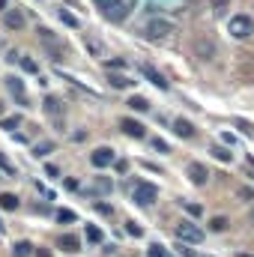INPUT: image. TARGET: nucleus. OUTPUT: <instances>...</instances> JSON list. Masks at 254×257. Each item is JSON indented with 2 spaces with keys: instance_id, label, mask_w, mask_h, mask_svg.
<instances>
[{
  "instance_id": "1",
  "label": "nucleus",
  "mask_w": 254,
  "mask_h": 257,
  "mask_svg": "<svg viewBox=\"0 0 254 257\" xmlns=\"http://www.w3.org/2000/svg\"><path fill=\"white\" fill-rule=\"evenodd\" d=\"M227 33H230L233 39H248L254 33V21L248 15H233L230 24H227Z\"/></svg>"
},
{
  "instance_id": "2",
  "label": "nucleus",
  "mask_w": 254,
  "mask_h": 257,
  "mask_svg": "<svg viewBox=\"0 0 254 257\" xmlns=\"http://www.w3.org/2000/svg\"><path fill=\"white\" fill-rule=\"evenodd\" d=\"M96 6L105 12V18H111V21H123L129 12V6L123 0H96Z\"/></svg>"
},
{
  "instance_id": "3",
  "label": "nucleus",
  "mask_w": 254,
  "mask_h": 257,
  "mask_svg": "<svg viewBox=\"0 0 254 257\" xmlns=\"http://www.w3.org/2000/svg\"><path fill=\"white\" fill-rule=\"evenodd\" d=\"M144 33H147L150 39H168V36L174 33V24H171V21H165V18H153V21H147Z\"/></svg>"
},
{
  "instance_id": "4",
  "label": "nucleus",
  "mask_w": 254,
  "mask_h": 257,
  "mask_svg": "<svg viewBox=\"0 0 254 257\" xmlns=\"http://www.w3.org/2000/svg\"><path fill=\"white\" fill-rule=\"evenodd\" d=\"M156 197H159V189H156L153 183H138V186H135V203H141V206H153Z\"/></svg>"
},
{
  "instance_id": "5",
  "label": "nucleus",
  "mask_w": 254,
  "mask_h": 257,
  "mask_svg": "<svg viewBox=\"0 0 254 257\" xmlns=\"http://www.w3.org/2000/svg\"><path fill=\"white\" fill-rule=\"evenodd\" d=\"M177 236H180L183 242H194V245H197V242H203V236H206V233H203L197 224L183 221V224H177Z\"/></svg>"
},
{
  "instance_id": "6",
  "label": "nucleus",
  "mask_w": 254,
  "mask_h": 257,
  "mask_svg": "<svg viewBox=\"0 0 254 257\" xmlns=\"http://www.w3.org/2000/svg\"><path fill=\"white\" fill-rule=\"evenodd\" d=\"M90 162H93V168H108V165H114V150L111 147H99L90 156Z\"/></svg>"
},
{
  "instance_id": "7",
  "label": "nucleus",
  "mask_w": 254,
  "mask_h": 257,
  "mask_svg": "<svg viewBox=\"0 0 254 257\" xmlns=\"http://www.w3.org/2000/svg\"><path fill=\"white\" fill-rule=\"evenodd\" d=\"M189 180L194 183V186H203V183L209 180V171H206L200 162H191L189 165Z\"/></svg>"
},
{
  "instance_id": "8",
  "label": "nucleus",
  "mask_w": 254,
  "mask_h": 257,
  "mask_svg": "<svg viewBox=\"0 0 254 257\" xmlns=\"http://www.w3.org/2000/svg\"><path fill=\"white\" fill-rule=\"evenodd\" d=\"M141 72H144V78H150L159 90H168V81H165V75H162L159 69H153L150 63H144V66H141Z\"/></svg>"
},
{
  "instance_id": "9",
  "label": "nucleus",
  "mask_w": 254,
  "mask_h": 257,
  "mask_svg": "<svg viewBox=\"0 0 254 257\" xmlns=\"http://www.w3.org/2000/svg\"><path fill=\"white\" fill-rule=\"evenodd\" d=\"M120 128H123V132H126L129 138H144V135H147V128L141 126V123H138V120H120Z\"/></svg>"
},
{
  "instance_id": "10",
  "label": "nucleus",
  "mask_w": 254,
  "mask_h": 257,
  "mask_svg": "<svg viewBox=\"0 0 254 257\" xmlns=\"http://www.w3.org/2000/svg\"><path fill=\"white\" fill-rule=\"evenodd\" d=\"M174 132H177L180 138H186V141H189V138H194V126H191L186 117H177V120H174Z\"/></svg>"
},
{
  "instance_id": "11",
  "label": "nucleus",
  "mask_w": 254,
  "mask_h": 257,
  "mask_svg": "<svg viewBox=\"0 0 254 257\" xmlns=\"http://www.w3.org/2000/svg\"><path fill=\"white\" fill-rule=\"evenodd\" d=\"M3 24H6L9 30H21V27H24V15H21L18 9H12V12L3 15Z\"/></svg>"
},
{
  "instance_id": "12",
  "label": "nucleus",
  "mask_w": 254,
  "mask_h": 257,
  "mask_svg": "<svg viewBox=\"0 0 254 257\" xmlns=\"http://www.w3.org/2000/svg\"><path fill=\"white\" fill-rule=\"evenodd\" d=\"M45 114H48V117H54V120L60 123V117H63V105H60V99L48 96V99H45Z\"/></svg>"
},
{
  "instance_id": "13",
  "label": "nucleus",
  "mask_w": 254,
  "mask_h": 257,
  "mask_svg": "<svg viewBox=\"0 0 254 257\" xmlns=\"http://www.w3.org/2000/svg\"><path fill=\"white\" fill-rule=\"evenodd\" d=\"M60 248L69 251V254H75V251H81V239H78L75 233H63V236H60Z\"/></svg>"
},
{
  "instance_id": "14",
  "label": "nucleus",
  "mask_w": 254,
  "mask_h": 257,
  "mask_svg": "<svg viewBox=\"0 0 254 257\" xmlns=\"http://www.w3.org/2000/svg\"><path fill=\"white\" fill-rule=\"evenodd\" d=\"M6 87H9V93H12V96H18V102H21V105H27V96H24V84H21L18 78H6Z\"/></svg>"
},
{
  "instance_id": "15",
  "label": "nucleus",
  "mask_w": 254,
  "mask_h": 257,
  "mask_svg": "<svg viewBox=\"0 0 254 257\" xmlns=\"http://www.w3.org/2000/svg\"><path fill=\"white\" fill-rule=\"evenodd\" d=\"M0 209L15 212V209H18V197H15V194H9V192H3V194H0Z\"/></svg>"
},
{
  "instance_id": "16",
  "label": "nucleus",
  "mask_w": 254,
  "mask_h": 257,
  "mask_svg": "<svg viewBox=\"0 0 254 257\" xmlns=\"http://www.w3.org/2000/svg\"><path fill=\"white\" fill-rule=\"evenodd\" d=\"M30 254H33V245H30V242H15L12 257H30Z\"/></svg>"
},
{
  "instance_id": "17",
  "label": "nucleus",
  "mask_w": 254,
  "mask_h": 257,
  "mask_svg": "<svg viewBox=\"0 0 254 257\" xmlns=\"http://www.w3.org/2000/svg\"><path fill=\"white\" fill-rule=\"evenodd\" d=\"M129 108H135V111H150V102L141 99V96H132V99H129Z\"/></svg>"
},
{
  "instance_id": "18",
  "label": "nucleus",
  "mask_w": 254,
  "mask_h": 257,
  "mask_svg": "<svg viewBox=\"0 0 254 257\" xmlns=\"http://www.w3.org/2000/svg\"><path fill=\"white\" fill-rule=\"evenodd\" d=\"M21 69L30 72V75H39V63H36L33 57H21Z\"/></svg>"
},
{
  "instance_id": "19",
  "label": "nucleus",
  "mask_w": 254,
  "mask_h": 257,
  "mask_svg": "<svg viewBox=\"0 0 254 257\" xmlns=\"http://www.w3.org/2000/svg\"><path fill=\"white\" fill-rule=\"evenodd\" d=\"M51 150H54V144H51V141H42V144L33 147V156H48Z\"/></svg>"
},
{
  "instance_id": "20",
  "label": "nucleus",
  "mask_w": 254,
  "mask_h": 257,
  "mask_svg": "<svg viewBox=\"0 0 254 257\" xmlns=\"http://www.w3.org/2000/svg\"><path fill=\"white\" fill-rule=\"evenodd\" d=\"M108 81H111L117 90H126L129 84H132V81H129V78H123V75H108Z\"/></svg>"
},
{
  "instance_id": "21",
  "label": "nucleus",
  "mask_w": 254,
  "mask_h": 257,
  "mask_svg": "<svg viewBox=\"0 0 254 257\" xmlns=\"http://www.w3.org/2000/svg\"><path fill=\"white\" fill-rule=\"evenodd\" d=\"M212 156H215V159H221V162H230V159H233V153H230V150H224V147H212Z\"/></svg>"
},
{
  "instance_id": "22",
  "label": "nucleus",
  "mask_w": 254,
  "mask_h": 257,
  "mask_svg": "<svg viewBox=\"0 0 254 257\" xmlns=\"http://www.w3.org/2000/svg\"><path fill=\"white\" fill-rule=\"evenodd\" d=\"M224 227H227V218H224V215H215V218L209 221V230H215V233L224 230Z\"/></svg>"
},
{
  "instance_id": "23",
  "label": "nucleus",
  "mask_w": 254,
  "mask_h": 257,
  "mask_svg": "<svg viewBox=\"0 0 254 257\" xmlns=\"http://www.w3.org/2000/svg\"><path fill=\"white\" fill-rule=\"evenodd\" d=\"M147 257H174V254H168L165 245H150V248H147Z\"/></svg>"
},
{
  "instance_id": "24",
  "label": "nucleus",
  "mask_w": 254,
  "mask_h": 257,
  "mask_svg": "<svg viewBox=\"0 0 254 257\" xmlns=\"http://www.w3.org/2000/svg\"><path fill=\"white\" fill-rule=\"evenodd\" d=\"M60 21H63V24H69V27H78V18H75L72 12H66V9H60Z\"/></svg>"
},
{
  "instance_id": "25",
  "label": "nucleus",
  "mask_w": 254,
  "mask_h": 257,
  "mask_svg": "<svg viewBox=\"0 0 254 257\" xmlns=\"http://www.w3.org/2000/svg\"><path fill=\"white\" fill-rule=\"evenodd\" d=\"M84 45H87V48H90V51H93L96 57H102V45H99L96 39H90V36H87V39H84Z\"/></svg>"
},
{
  "instance_id": "26",
  "label": "nucleus",
  "mask_w": 254,
  "mask_h": 257,
  "mask_svg": "<svg viewBox=\"0 0 254 257\" xmlns=\"http://www.w3.org/2000/svg\"><path fill=\"white\" fill-rule=\"evenodd\" d=\"M87 239H90V242H102V230L90 224V227H87Z\"/></svg>"
},
{
  "instance_id": "27",
  "label": "nucleus",
  "mask_w": 254,
  "mask_h": 257,
  "mask_svg": "<svg viewBox=\"0 0 254 257\" xmlns=\"http://www.w3.org/2000/svg\"><path fill=\"white\" fill-rule=\"evenodd\" d=\"M21 126V117H6V120H0V128H18Z\"/></svg>"
},
{
  "instance_id": "28",
  "label": "nucleus",
  "mask_w": 254,
  "mask_h": 257,
  "mask_svg": "<svg viewBox=\"0 0 254 257\" xmlns=\"http://www.w3.org/2000/svg\"><path fill=\"white\" fill-rule=\"evenodd\" d=\"M57 221H75V212L72 209H57Z\"/></svg>"
},
{
  "instance_id": "29",
  "label": "nucleus",
  "mask_w": 254,
  "mask_h": 257,
  "mask_svg": "<svg viewBox=\"0 0 254 257\" xmlns=\"http://www.w3.org/2000/svg\"><path fill=\"white\" fill-rule=\"evenodd\" d=\"M96 192L108 194V192H111V180H96Z\"/></svg>"
},
{
  "instance_id": "30",
  "label": "nucleus",
  "mask_w": 254,
  "mask_h": 257,
  "mask_svg": "<svg viewBox=\"0 0 254 257\" xmlns=\"http://www.w3.org/2000/svg\"><path fill=\"white\" fill-rule=\"evenodd\" d=\"M0 171H6V174H15V168H12V165L3 159V153H0Z\"/></svg>"
},
{
  "instance_id": "31",
  "label": "nucleus",
  "mask_w": 254,
  "mask_h": 257,
  "mask_svg": "<svg viewBox=\"0 0 254 257\" xmlns=\"http://www.w3.org/2000/svg\"><path fill=\"white\" fill-rule=\"evenodd\" d=\"M126 230L132 233V236H141V233H144V230H141V227H138L135 221H129V224H126Z\"/></svg>"
},
{
  "instance_id": "32",
  "label": "nucleus",
  "mask_w": 254,
  "mask_h": 257,
  "mask_svg": "<svg viewBox=\"0 0 254 257\" xmlns=\"http://www.w3.org/2000/svg\"><path fill=\"white\" fill-rule=\"evenodd\" d=\"M153 147H156V150H159V153H168V144H165V141H159V138H156V141H153Z\"/></svg>"
},
{
  "instance_id": "33",
  "label": "nucleus",
  "mask_w": 254,
  "mask_h": 257,
  "mask_svg": "<svg viewBox=\"0 0 254 257\" xmlns=\"http://www.w3.org/2000/svg\"><path fill=\"white\" fill-rule=\"evenodd\" d=\"M186 209H189V212H191V215H194V218L200 215V206H197V203H186Z\"/></svg>"
},
{
  "instance_id": "34",
  "label": "nucleus",
  "mask_w": 254,
  "mask_h": 257,
  "mask_svg": "<svg viewBox=\"0 0 254 257\" xmlns=\"http://www.w3.org/2000/svg\"><path fill=\"white\" fill-rule=\"evenodd\" d=\"M96 209H99L102 215H111V206H108V203H96Z\"/></svg>"
},
{
  "instance_id": "35",
  "label": "nucleus",
  "mask_w": 254,
  "mask_h": 257,
  "mask_svg": "<svg viewBox=\"0 0 254 257\" xmlns=\"http://www.w3.org/2000/svg\"><path fill=\"white\" fill-rule=\"evenodd\" d=\"M120 66H126V60H111V63H108V69H120Z\"/></svg>"
},
{
  "instance_id": "36",
  "label": "nucleus",
  "mask_w": 254,
  "mask_h": 257,
  "mask_svg": "<svg viewBox=\"0 0 254 257\" xmlns=\"http://www.w3.org/2000/svg\"><path fill=\"white\" fill-rule=\"evenodd\" d=\"M180 251H183V257H200V254H194L191 248H180Z\"/></svg>"
},
{
  "instance_id": "37",
  "label": "nucleus",
  "mask_w": 254,
  "mask_h": 257,
  "mask_svg": "<svg viewBox=\"0 0 254 257\" xmlns=\"http://www.w3.org/2000/svg\"><path fill=\"white\" fill-rule=\"evenodd\" d=\"M248 174H251V180H254V159H248Z\"/></svg>"
},
{
  "instance_id": "38",
  "label": "nucleus",
  "mask_w": 254,
  "mask_h": 257,
  "mask_svg": "<svg viewBox=\"0 0 254 257\" xmlns=\"http://www.w3.org/2000/svg\"><path fill=\"white\" fill-rule=\"evenodd\" d=\"M3 6H6V0H0V9H3Z\"/></svg>"
},
{
  "instance_id": "39",
  "label": "nucleus",
  "mask_w": 254,
  "mask_h": 257,
  "mask_svg": "<svg viewBox=\"0 0 254 257\" xmlns=\"http://www.w3.org/2000/svg\"><path fill=\"white\" fill-rule=\"evenodd\" d=\"M236 257H251V254H236Z\"/></svg>"
},
{
  "instance_id": "40",
  "label": "nucleus",
  "mask_w": 254,
  "mask_h": 257,
  "mask_svg": "<svg viewBox=\"0 0 254 257\" xmlns=\"http://www.w3.org/2000/svg\"><path fill=\"white\" fill-rule=\"evenodd\" d=\"M0 114H3V102H0Z\"/></svg>"
},
{
  "instance_id": "41",
  "label": "nucleus",
  "mask_w": 254,
  "mask_h": 257,
  "mask_svg": "<svg viewBox=\"0 0 254 257\" xmlns=\"http://www.w3.org/2000/svg\"><path fill=\"white\" fill-rule=\"evenodd\" d=\"M0 233H3V224H0Z\"/></svg>"
},
{
  "instance_id": "42",
  "label": "nucleus",
  "mask_w": 254,
  "mask_h": 257,
  "mask_svg": "<svg viewBox=\"0 0 254 257\" xmlns=\"http://www.w3.org/2000/svg\"><path fill=\"white\" fill-rule=\"evenodd\" d=\"M251 218H254V209H251Z\"/></svg>"
}]
</instances>
